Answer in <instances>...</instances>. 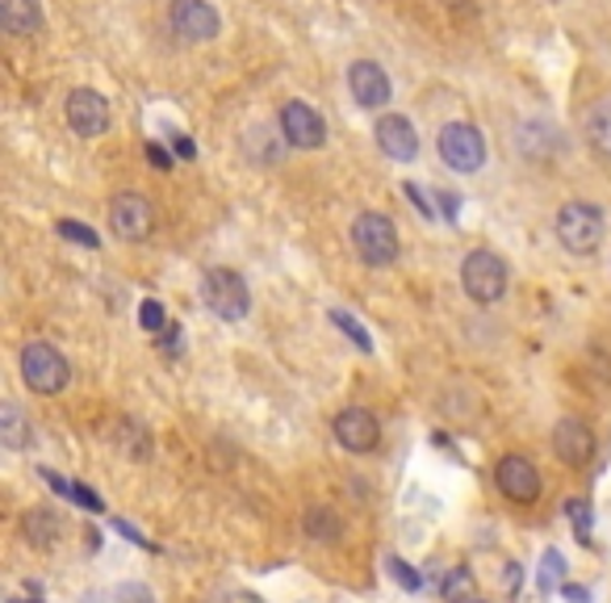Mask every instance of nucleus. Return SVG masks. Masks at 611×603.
Returning <instances> with one entry per match:
<instances>
[{
    "mask_svg": "<svg viewBox=\"0 0 611 603\" xmlns=\"http://www.w3.org/2000/svg\"><path fill=\"white\" fill-rule=\"evenodd\" d=\"M608 235V214L594 201H565L558 210V243L570 257H591Z\"/></svg>",
    "mask_w": 611,
    "mask_h": 603,
    "instance_id": "nucleus-1",
    "label": "nucleus"
},
{
    "mask_svg": "<svg viewBox=\"0 0 611 603\" xmlns=\"http://www.w3.org/2000/svg\"><path fill=\"white\" fill-rule=\"evenodd\" d=\"M201 302L222 323H239L252 311V290L234 269H206L201 273Z\"/></svg>",
    "mask_w": 611,
    "mask_h": 603,
    "instance_id": "nucleus-2",
    "label": "nucleus"
},
{
    "mask_svg": "<svg viewBox=\"0 0 611 603\" xmlns=\"http://www.w3.org/2000/svg\"><path fill=\"white\" fill-rule=\"evenodd\" d=\"M507 285H511V273H507L503 257L478 248V252H469V257L461 260V290L469 293V302H478V306H499Z\"/></svg>",
    "mask_w": 611,
    "mask_h": 603,
    "instance_id": "nucleus-3",
    "label": "nucleus"
},
{
    "mask_svg": "<svg viewBox=\"0 0 611 603\" xmlns=\"http://www.w3.org/2000/svg\"><path fill=\"white\" fill-rule=\"evenodd\" d=\"M21 382L34 394H63L68 382H72V365L54 344L34 340V344L21 348Z\"/></svg>",
    "mask_w": 611,
    "mask_h": 603,
    "instance_id": "nucleus-4",
    "label": "nucleus"
},
{
    "mask_svg": "<svg viewBox=\"0 0 611 603\" xmlns=\"http://www.w3.org/2000/svg\"><path fill=\"white\" fill-rule=\"evenodd\" d=\"M352 248L369 269H390L398 260V227L378 210H364L352 222Z\"/></svg>",
    "mask_w": 611,
    "mask_h": 603,
    "instance_id": "nucleus-5",
    "label": "nucleus"
},
{
    "mask_svg": "<svg viewBox=\"0 0 611 603\" xmlns=\"http://www.w3.org/2000/svg\"><path fill=\"white\" fill-rule=\"evenodd\" d=\"M440 160H444L452 172H461V177H473V172L485 164V139H482V130L469 127V122H449V127L440 130Z\"/></svg>",
    "mask_w": 611,
    "mask_h": 603,
    "instance_id": "nucleus-6",
    "label": "nucleus"
},
{
    "mask_svg": "<svg viewBox=\"0 0 611 603\" xmlns=\"http://www.w3.org/2000/svg\"><path fill=\"white\" fill-rule=\"evenodd\" d=\"M168 26L180 42H214L222 21L210 0H172L168 4Z\"/></svg>",
    "mask_w": 611,
    "mask_h": 603,
    "instance_id": "nucleus-7",
    "label": "nucleus"
},
{
    "mask_svg": "<svg viewBox=\"0 0 611 603\" xmlns=\"http://www.w3.org/2000/svg\"><path fill=\"white\" fill-rule=\"evenodd\" d=\"M109 227L113 235L127 239V243H143L156 231V214H151V201L143 193H118L109 201Z\"/></svg>",
    "mask_w": 611,
    "mask_h": 603,
    "instance_id": "nucleus-8",
    "label": "nucleus"
},
{
    "mask_svg": "<svg viewBox=\"0 0 611 603\" xmlns=\"http://www.w3.org/2000/svg\"><path fill=\"white\" fill-rule=\"evenodd\" d=\"M494 482H499V491H503L511 503H537L540 491H544L537 461H528L523 453H507V458L494 465Z\"/></svg>",
    "mask_w": 611,
    "mask_h": 603,
    "instance_id": "nucleus-9",
    "label": "nucleus"
},
{
    "mask_svg": "<svg viewBox=\"0 0 611 603\" xmlns=\"http://www.w3.org/2000/svg\"><path fill=\"white\" fill-rule=\"evenodd\" d=\"M63 113L80 139H101L109 130V101L97 89H72L63 101Z\"/></svg>",
    "mask_w": 611,
    "mask_h": 603,
    "instance_id": "nucleus-10",
    "label": "nucleus"
},
{
    "mask_svg": "<svg viewBox=\"0 0 611 603\" xmlns=\"http://www.w3.org/2000/svg\"><path fill=\"white\" fill-rule=\"evenodd\" d=\"M335 440H340V449H348V453H357V458H364V453H373L381 444V423L373 411H364V406H348V411H340L335 415Z\"/></svg>",
    "mask_w": 611,
    "mask_h": 603,
    "instance_id": "nucleus-11",
    "label": "nucleus"
},
{
    "mask_svg": "<svg viewBox=\"0 0 611 603\" xmlns=\"http://www.w3.org/2000/svg\"><path fill=\"white\" fill-rule=\"evenodd\" d=\"M281 134H286L289 147H298V151H319L327 143V127L319 110H310L306 101H286V110H281Z\"/></svg>",
    "mask_w": 611,
    "mask_h": 603,
    "instance_id": "nucleus-12",
    "label": "nucleus"
},
{
    "mask_svg": "<svg viewBox=\"0 0 611 603\" xmlns=\"http://www.w3.org/2000/svg\"><path fill=\"white\" fill-rule=\"evenodd\" d=\"M553 453H558L561 465L582 470L594 458V432L587 428V420H578V415L558 420V428H553Z\"/></svg>",
    "mask_w": 611,
    "mask_h": 603,
    "instance_id": "nucleus-13",
    "label": "nucleus"
},
{
    "mask_svg": "<svg viewBox=\"0 0 611 603\" xmlns=\"http://www.w3.org/2000/svg\"><path fill=\"white\" fill-rule=\"evenodd\" d=\"M373 139H378L381 151H385L390 160H398V164H411L414 155H419V134H414V127L402 118V113H385V118H378Z\"/></svg>",
    "mask_w": 611,
    "mask_h": 603,
    "instance_id": "nucleus-14",
    "label": "nucleus"
},
{
    "mask_svg": "<svg viewBox=\"0 0 611 603\" xmlns=\"http://www.w3.org/2000/svg\"><path fill=\"white\" fill-rule=\"evenodd\" d=\"M348 89H352V101L364 105V110H381L390 101V76L381 72L373 59H360L348 68Z\"/></svg>",
    "mask_w": 611,
    "mask_h": 603,
    "instance_id": "nucleus-15",
    "label": "nucleus"
},
{
    "mask_svg": "<svg viewBox=\"0 0 611 603\" xmlns=\"http://www.w3.org/2000/svg\"><path fill=\"white\" fill-rule=\"evenodd\" d=\"M0 21L13 38H30L42 30V4L38 0H4L0 4Z\"/></svg>",
    "mask_w": 611,
    "mask_h": 603,
    "instance_id": "nucleus-16",
    "label": "nucleus"
},
{
    "mask_svg": "<svg viewBox=\"0 0 611 603\" xmlns=\"http://www.w3.org/2000/svg\"><path fill=\"white\" fill-rule=\"evenodd\" d=\"M21 536L34 549H51L63 536V524H59V515L51 507H34V512L21 515Z\"/></svg>",
    "mask_w": 611,
    "mask_h": 603,
    "instance_id": "nucleus-17",
    "label": "nucleus"
},
{
    "mask_svg": "<svg viewBox=\"0 0 611 603\" xmlns=\"http://www.w3.org/2000/svg\"><path fill=\"white\" fill-rule=\"evenodd\" d=\"M0 440H4V449H30L34 444V423L26 420V411H21L18 402H4L0 406Z\"/></svg>",
    "mask_w": 611,
    "mask_h": 603,
    "instance_id": "nucleus-18",
    "label": "nucleus"
},
{
    "mask_svg": "<svg viewBox=\"0 0 611 603\" xmlns=\"http://www.w3.org/2000/svg\"><path fill=\"white\" fill-rule=\"evenodd\" d=\"M302 524H306V536H310V541H319V545H331V541H340V532H343V520L331 512V507H323V503L306 507Z\"/></svg>",
    "mask_w": 611,
    "mask_h": 603,
    "instance_id": "nucleus-19",
    "label": "nucleus"
},
{
    "mask_svg": "<svg viewBox=\"0 0 611 603\" xmlns=\"http://www.w3.org/2000/svg\"><path fill=\"white\" fill-rule=\"evenodd\" d=\"M587 139H591V147L599 151V155H611V101H599V105H591V113H587Z\"/></svg>",
    "mask_w": 611,
    "mask_h": 603,
    "instance_id": "nucleus-20",
    "label": "nucleus"
},
{
    "mask_svg": "<svg viewBox=\"0 0 611 603\" xmlns=\"http://www.w3.org/2000/svg\"><path fill=\"white\" fill-rule=\"evenodd\" d=\"M118 444H122V453H127V458H134V461L151 458V436H147L143 423H134V420L118 423Z\"/></svg>",
    "mask_w": 611,
    "mask_h": 603,
    "instance_id": "nucleus-21",
    "label": "nucleus"
},
{
    "mask_svg": "<svg viewBox=\"0 0 611 603\" xmlns=\"http://www.w3.org/2000/svg\"><path fill=\"white\" fill-rule=\"evenodd\" d=\"M469 591H473V574H469L465 566H452L449 570V579L440 583V595L449 603H465L469 600Z\"/></svg>",
    "mask_w": 611,
    "mask_h": 603,
    "instance_id": "nucleus-22",
    "label": "nucleus"
},
{
    "mask_svg": "<svg viewBox=\"0 0 611 603\" xmlns=\"http://www.w3.org/2000/svg\"><path fill=\"white\" fill-rule=\"evenodd\" d=\"M565 515H570V524H574L578 541H582V545H591V529H594L591 503H587V499H570V503H565Z\"/></svg>",
    "mask_w": 611,
    "mask_h": 603,
    "instance_id": "nucleus-23",
    "label": "nucleus"
},
{
    "mask_svg": "<svg viewBox=\"0 0 611 603\" xmlns=\"http://www.w3.org/2000/svg\"><path fill=\"white\" fill-rule=\"evenodd\" d=\"M331 323H335V328H340L343 335H348V340L360 348V352H373V335H369V328H360V323L348 311H331Z\"/></svg>",
    "mask_w": 611,
    "mask_h": 603,
    "instance_id": "nucleus-24",
    "label": "nucleus"
},
{
    "mask_svg": "<svg viewBox=\"0 0 611 603\" xmlns=\"http://www.w3.org/2000/svg\"><path fill=\"white\" fill-rule=\"evenodd\" d=\"M561 574H565V562H561V553H558V549H549V553L540 557L537 586H540V591H544V595H549V591H553V586L561 583Z\"/></svg>",
    "mask_w": 611,
    "mask_h": 603,
    "instance_id": "nucleus-25",
    "label": "nucleus"
},
{
    "mask_svg": "<svg viewBox=\"0 0 611 603\" xmlns=\"http://www.w3.org/2000/svg\"><path fill=\"white\" fill-rule=\"evenodd\" d=\"M139 328L151 331V335H160V331H168V311H163L156 298H147L143 306H139Z\"/></svg>",
    "mask_w": 611,
    "mask_h": 603,
    "instance_id": "nucleus-26",
    "label": "nucleus"
},
{
    "mask_svg": "<svg viewBox=\"0 0 611 603\" xmlns=\"http://www.w3.org/2000/svg\"><path fill=\"white\" fill-rule=\"evenodd\" d=\"M385 566H390V579H394L402 591H419V586H423V574H419L411 562H402V557H390Z\"/></svg>",
    "mask_w": 611,
    "mask_h": 603,
    "instance_id": "nucleus-27",
    "label": "nucleus"
},
{
    "mask_svg": "<svg viewBox=\"0 0 611 603\" xmlns=\"http://www.w3.org/2000/svg\"><path fill=\"white\" fill-rule=\"evenodd\" d=\"M59 235L72 239V243H80V248H101V235H97V231H89L84 222H76V219L59 222Z\"/></svg>",
    "mask_w": 611,
    "mask_h": 603,
    "instance_id": "nucleus-28",
    "label": "nucleus"
},
{
    "mask_svg": "<svg viewBox=\"0 0 611 603\" xmlns=\"http://www.w3.org/2000/svg\"><path fill=\"white\" fill-rule=\"evenodd\" d=\"M68 499L80 503L84 512H101V507H106V503H101V494H92L89 486H80V482H72V494H68Z\"/></svg>",
    "mask_w": 611,
    "mask_h": 603,
    "instance_id": "nucleus-29",
    "label": "nucleus"
},
{
    "mask_svg": "<svg viewBox=\"0 0 611 603\" xmlns=\"http://www.w3.org/2000/svg\"><path fill=\"white\" fill-rule=\"evenodd\" d=\"M147 160H151L156 172H168V168H172V151H163L160 143H147Z\"/></svg>",
    "mask_w": 611,
    "mask_h": 603,
    "instance_id": "nucleus-30",
    "label": "nucleus"
},
{
    "mask_svg": "<svg viewBox=\"0 0 611 603\" xmlns=\"http://www.w3.org/2000/svg\"><path fill=\"white\" fill-rule=\"evenodd\" d=\"M402 193H407V198L414 201V210H419L423 219H435V210H432V205H428V201H423V193H419V184L407 181V184H402Z\"/></svg>",
    "mask_w": 611,
    "mask_h": 603,
    "instance_id": "nucleus-31",
    "label": "nucleus"
},
{
    "mask_svg": "<svg viewBox=\"0 0 611 603\" xmlns=\"http://www.w3.org/2000/svg\"><path fill=\"white\" fill-rule=\"evenodd\" d=\"M118 603H151V591H147V586H122V591H118Z\"/></svg>",
    "mask_w": 611,
    "mask_h": 603,
    "instance_id": "nucleus-32",
    "label": "nucleus"
},
{
    "mask_svg": "<svg viewBox=\"0 0 611 603\" xmlns=\"http://www.w3.org/2000/svg\"><path fill=\"white\" fill-rule=\"evenodd\" d=\"M113 529L122 532V536H127L130 545H143V549H151V541H147V536H139V529H130L127 520H113Z\"/></svg>",
    "mask_w": 611,
    "mask_h": 603,
    "instance_id": "nucleus-33",
    "label": "nucleus"
},
{
    "mask_svg": "<svg viewBox=\"0 0 611 603\" xmlns=\"http://www.w3.org/2000/svg\"><path fill=\"white\" fill-rule=\"evenodd\" d=\"M561 595H565L570 603H591V595H587V586H574V583L561 586Z\"/></svg>",
    "mask_w": 611,
    "mask_h": 603,
    "instance_id": "nucleus-34",
    "label": "nucleus"
},
{
    "mask_svg": "<svg viewBox=\"0 0 611 603\" xmlns=\"http://www.w3.org/2000/svg\"><path fill=\"white\" fill-rule=\"evenodd\" d=\"M440 205H444V214H449V219L461 214V198H457V193H440Z\"/></svg>",
    "mask_w": 611,
    "mask_h": 603,
    "instance_id": "nucleus-35",
    "label": "nucleus"
},
{
    "mask_svg": "<svg viewBox=\"0 0 611 603\" xmlns=\"http://www.w3.org/2000/svg\"><path fill=\"white\" fill-rule=\"evenodd\" d=\"M520 566H515V562H507V595H515V591H520Z\"/></svg>",
    "mask_w": 611,
    "mask_h": 603,
    "instance_id": "nucleus-36",
    "label": "nucleus"
},
{
    "mask_svg": "<svg viewBox=\"0 0 611 603\" xmlns=\"http://www.w3.org/2000/svg\"><path fill=\"white\" fill-rule=\"evenodd\" d=\"M177 155H180V160H193V155H198V147H193V139H184V134H177Z\"/></svg>",
    "mask_w": 611,
    "mask_h": 603,
    "instance_id": "nucleus-37",
    "label": "nucleus"
},
{
    "mask_svg": "<svg viewBox=\"0 0 611 603\" xmlns=\"http://www.w3.org/2000/svg\"><path fill=\"white\" fill-rule=\"evenodd\" d=\"M9 603H30V600H9Z\"/></svg>",
    "mask_w": 611,
    "mask_h": 603,
    "instance_id": "nucleus-38",
    "label": "nucleus"
},
{
    "mask_svg": "<svg viewBox=\"0 0 611 603\" xmlns=\"http://www.w3.org/2000/svg\"><path fill=\"white\" fill-rule=\"evenodd\" d=\"M465 603H485V600H465Z\"/></svg>",
    "mask_w": 611,
    "mask_h": 603,
    "instance_id": "nucleus-39",
    "label": "nucleus"
}]
</instances>
